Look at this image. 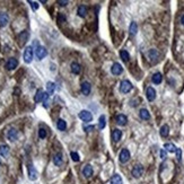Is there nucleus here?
<instances>
[{"label":"nucleus","instance_id":"22","mask_svg":"<svg viewBox=\"0 0 184 184\" xmlns=\"http://www.w3.org/2000/svg\"><path fill=\"white\" fill-rule=\"evenodd\" d=\"M62 155H61V152H58V154H55L54 157H53V164L55 166H61L62 165Z\"/></svg>","mask_w":184,"mask_h":184},{"label":"nucleus","instance_id":"33","mask_svg":"<svg viewBox=\"0 0 184 184\" xmlns=\"http://www.w3.org/2000/svg\"><path fill=\"white\" fill-rule=\"evenodd\" d=\"M120 56H121V59H122L124 62H128L130 59V54L128 53L127 50H121V51H120Z\"/></svg>","mask_w":184,"mask_h":184},{"label":"nucleus","instance_id":"39","mask_svg":"<svg viewBox=\"0 0 184 184\" xmlns=\"http://www.w3.org/2000/svg\"><path fill=\"white\" fill-rule=\"evenodd\" d=\"M58 20H59V23H64V21H66V16H64L63 14H59Z\"/></svg>","mask_w":184,"mask_h":184},{"label":"nucleus","instance_id":"4","mask_svg":"<svg viewBox=\"0 0 184 184\" xmlns=\"http://www.w3.org/2000/svg\"><path fill=\"white\" fill-rule=\"evenodd\" d=\"M132 89V84L130 83L129 80H122L121 84H120V92L123 93V94H128L131 92Z\"/></svg>","mask_w":184,"mask_h":184},{"label":"nucleus","instance_id":"24","mask_svg":"<svg viewBox=\"0 0 184 184\" xmlns=\"http://www.w3.org/2000/svg\"><path fill=\"white\" fill-rule=\"evenodd\" d=\"M56 128L60 131H64V130L67 129V122L64 120H62V119H59L56 121Z\"/></svg>","mask_w":184,"mask_h":184},{"label":"nucleus","instance_id":"41","mask_svg":"<svg viewBox=\"0 0 184 184\" xmlns=\"http://www.w3.org/2000/svg\"><path fill=\"white\" fill-rule=\"evenodd\" d=\"M84 129H85L86 132H91V131H93V130L95 129V127H94V126H88V127H85Z\"/></svg>","mask_w":184,"mask_h":184},{"label":"nucleus","instance_id":"21","mask_svg":"<svg viewBox=\"0 0 184 184\" xmlns=\"http://www.w3.org/2000/svg\"><path fill=\"white\" fill-rule=\"evenodd\" d=\"M139 116L141 120H149L150 119V113L148 112L147 109H141L139 111Z\"/></svg>","mask_w":184,"mask_h":184},{"label":"nucleus","instance_id":"13","mask_svg":"<svg viewBox=\"0 0 184 184\" xmlns=\"http://www.w3.org/2000/svg\"><path fill=\"white\" fill-rule=\"evenodd\" d=\"M80 89H81V93L84 94V95H89L91 92H92V85L88 83V81H84L83 84H81V86H80Z\"/></svg>","mask_w":184,"mask_h":184},{"label":"nucleus","instance_id":"28","mask_svg":"<svg viewBox=\"0 0 184 184\" xmlns=\"http://www.w3.org/2000/svg\"><path fill=\"white\" fill-rule=\"evenodd\" d=\"M158 51L157 50H155V49H151V50H149V52H148V58L150 59V60H157L158 59Z\"/></svg>","mask_w":184,"mask_h":184},{"label":"nucleus","instance_id":"14","mask_svg":"<svg viewBox=\"0 0 184 184\" xmlns=\"http://www.w3.org/2000/svg\"><path fill=\"white\" fill-rule=\"evenodd\" d=\"M146 97L149 102H154L156 98V91L154 89V87H148L146 89Z\"/></svg>","mask_w":184,"mask_h":184},{"label":"nucleus","instance_id":"2","mask_svg":"<svg viewBox=\"0 0 184 184\" xmlns=\"http://www.w3.org/2000/svg\"><path fill=\"white\" fill-rule=\"evenodd\" d=\"M33 55H34L33 48H32V46H26L25 50H24V54H23L24 61H25L26 63H31L32 60H33Z\"/></svg>","mask_w":184,"mask_h":184},{"label":"nucleus","instance_id":"38","mask_svg":"<svg viewBox=\"0 0 184 184\" xmlns=\"http://www.w3.org/2000/svg\"><path fill=\"white\" fill-rule=\"evenodd\" d=\"M159 155H160V158H162V159H166L167 152H166L165 149H160V151H159Z\"/></svg>","mask_w":184,"mask_h":184},{"label":"nucleus","instance_id":"34","mask_svg":"<svg viewBox=\"0 0 184 184\" xmlns=\"http://www.w3.org/2000/svg\"><path fill=\"white\" fill-rule=\"evenodd\" d=\"M38 137L41 139H45L46 138V131H45V129L40 128V130H38Z\"/></svg>","mask_w":184,"mask_h":184},{"label":"nucleus","instance_id":"31","mask_svg":"<svg viewBox=\"0 0 184 184\" xmlns=\"http://www.w3.org/2000/svg\"><path fill=\"white\" fill-rule=\"evenodd\" d=\"M8 154H9V146H7V145H0V155L3 156V157H6V156H8Z\"/></svg>","mask_w":184,"mask_h":184},{"label":"nucleus","instance_id":"18","mask_svg":"<svg viewBox=\"0 0 184 184\" xmlns=\"http://www.w3.org/2000/svg\"><path fill=\"white\" fill-rule=\"evenodd\" d=\"M121 137H122V131L120 129L112 130V139H113V141H115V142L120 141Z\"/></svg>","mask_w":184,"mask_h":184},{"label":"nucleus","instance_id":"11","mask_svg":"<svg viewBox=\"0 0 184 184\" xmlns=\"http://www.w3.org/2000/svg\"><path fill=\"white\" fill-rule=\"evenodd\" d=\"M28 37H30V34L27 31H23L20 34L18 35V42L20 46H24L26 44V42L28 41Z\"/></svg>","mask_w":184,"mask_h":184},{"label":"nucleus","instance_id":"12","mask_svg":"<svg viewBox=\"0 0 184 184\" xmlns=\"http://www.w3.org/2000/svg\"><path fill=\"white\" fill-rule=\"evenodd\" d=\"M17 66H18V60L16 58H9L6 63V68L8 70H14L15 68H17Z\"/></svg>","mask_w":184,"mask_h":184},{"label":"nucleus","instance_id":"17","mask_svg":"<svg viewBox=\"0 0 184 184\" xmlns=\"http://www.w3.org/2000/svg\"><path fill=\"white\" fill-rule=\"evenodd\" d=\"M81 173H83V175H84L85 177H91V176L93 175V167L89 165V164L85 165L84 167H83Z\"/></svg>","mask_w":184,"mask_h":184},{"label":"nucleus","instance_id":"19","mask_svg":"<svg viewBox=\"0 0 184 184\" xmlns=\"http://www.w3.org/2000/svg\"><path fill=\"white\" fill-rule=\"evenodd\" d=\"M77 14H78V16H79V17H81V18L86 17V14H87V7H86L85 5H80V6L78 7V9H77Z\"/></svg>","mask_w":184,"mask_h":184},{"label":"nucleus","instance_id":"37","mask_svg":"<svg viewBox=\"0 0 184 184\" xmlns=\"http://www.w3.org/2000/svg\"><path fill=\"white\" fill-rule=\"evenodd\" d=\"M176 157H177V160L181 163L182 162V150L180 148L176 149Z\"/></svg>","mask_w":184,"mask_h":184},{"label":"nucleus","instance_id":"15","mask_svg":"<svg viewBox=\"0 0 184 184\" xmlns=\"http://www.w3.org/2000/svg\"><path fill=\"white\" fill-rule=\"evenodd\" d=\"M9 23V17L6 13L1 11L0 13V27H6Z\"/></svg>","mask_w":184,"mask_h":184},{"label":"nucleus","instance_id":"1","mask_svg":"<svg viewBox=\"0 0 184 184\" xmlns=\"http://www.w3.org/2000/svg\"><path fill=\"white\" fill-rule=\"evenodd\" d=\"M49 94L48 93H44L42 89H37L36 94L34 96V102L35 103H40V102H43L44 103V107H48V98H49Z\"/></svg>","mask_w":184,"mask_h":184},{"label":"nucleus","instance_id":"6","mask_svg":"<svg viewBox=\"0 0 184 184\" xmlns=\"http://www.w3.org/2000/svg\"><path fill=\"white\" fill-rule=\"evenodd\" d=\"M35 55H36V58L38 60H42V59H44L48 55V50L44 46L38 45L36 48V50H35Z\"/></svg>","mask_w":184,"mask_h":184},{"label":"nucleus","instance_id":"23","mask_svg":"<svg viewBox=\"0 0 184 184\" xmlns=\"http://www.w3.org/2000/svg\"><path fill=\"white\" fill-rule=\"evenodd\" d=\"M159 134H160V137H163V138L168 137V134H169V128H168V126H167V124L162 126V128H160V130H159Z\"/></svg>","mask_w":184,"mask_h":184},{"label":"nucleus","instance_id":"5","mask_svg":"<svg viewBox=\"0 0 184 184\" xmlns=\"http://www.w3.org/2000/svg\"><path fill=\"white\" fill-rule=\"evenodd\" d=\"M78 116H79V119L80 120H83L84 122H91L93 120V115L92 113L89 112V111H86V110H83L79 112V114H78Z\"/></svg>","mask_w":184,"mask_h":184},{"label":"nucleus","instance_id":"3","mask_svg":"<svg viewBox=\"0 0 184 184\" xmlns=\"http://www.w3.org/2000/svg\"><path fill=\"white\" fill-rule=\"evenodd\" d=\"M130 159V151L127 149V148H123L121 151H120V155H119V160L120 163L122 164H126L128 163Z\"/></svg>","mask_w":184,"mask_h":184},{"label":"nucleus","instance_id":"25","mask_svg":"<svg viewBox=\"0 0 184 184\" xmlns=\"http://www.w3.org/2000/svg\"><path fill=\"white\" fill-rule=\"evenodd\" d=\"M55 91V84L52 81H48L46 83V93L49 95H52Z\"/></svg>","mask_w":184,"mask_h":184},{"label":"nucleus","instance_id":"42","mask_svg":"<svg viewBox=\"0 0 184 184\" xmlns=\"http://www.w3.org/2000/svg\"><path fill=\"white\" fill-rule=\"evenodd\" d=\"M181 23H182V25H184V15L181 17Z\"/></svg>","mask_w":184,"mask_h":184},{"label":"nucleus","instance_id":"26","mask_svg":"<svg viewBox=\"0 0 184 184\" xmlns=\"http://www.w3.org/2000/svg\"><path fill=\"white\" fill-rule=\"evenodd\" d=\"M110 184H123L122 177H121L119 174H114V175H113V177L111 179Z\"/></svg>","mask_w":184,"mask_h":184},{"label":"nucleus","instance_id":"10","mask_svg":"<svg viewBox=\"0 0 184 184\" xmlns=\"http://www.w3.org/2000/svg\"><path fill=\"white\" fill-rule=\"evenodd\" d=\"M7 138H8V140L11 141V142L16 141V140L18 139V131L15 129V128L9 129V131L7 132Z\"/></svg>","mask_w":184,"mask_h":184},{"label":"nucleus","instance_id":"32","mask_svg":"<svg viewBox=\"0 0 184 184\" xmlns=\"http://www.w3.org/2000/svg\"><path fill=\"white\" fill-rule=\"evenodd\" d=\"M105 126H106V118L105 115H101L98 119V129H104Z\"/></svg>","mask_w":184,"mask_h":184},{"label":"nucleus","instance_id":"7","mask_svg":"<svg viewBox=\"0 0 184 184\" xmlns=\"http://www.w3.org/2000/svg\"><path fill=\"white\" fill-rule=\"evenodd\" d=\"M142 173H144V166L140 164L134 165V167L132 168V176L136 179H139L142 175Z\"/></svg>","mask_w":184,"mask_h":184},{"label":"nucleus","instance_id":"35","mask_svg":"<svg viewBox=\"0 0 184 184\" xmlns=\"http://www.w3.org/2000/svg\"><path fill=\"white\" fill-rule=\"evenodd\" d=\"M28 3L31 5V7H32V9H33V10H37V9H38V7H40L38 2H36V1H28Z\"/></svg>","mask_w":184,"mask_h":184},{"label":"nucleus","instance_id":"40","mask_svg":"<svg viewBox=\"0 0 184 184\" xmlns=\"http://www.w3.org/2000/svg\"><path fill=\"white\" fill-rule=\"evenodd\" d=\"M58 3H59L60 6H62V7H63V6H67V5L69 3V1H67V0H59V1H58Z\"/></svg>","mask_w":184,"mask_h":184},{"label":"nucleus","instance_id":"20","mask_svg":"<svg viewBox=\"0 0 184 184\" xmlns=\"http://www.w3.org/2000/svg\"><path fill=\"white\" fill-rule=\"evenodd\" d=\"M151 80H152V83H154L155 85H159V84L163 81V76H162L160 73H156V74L152 75Z\"/></svg>","mask_w":184,"mask_h":184},{"label":"nucleus","instance_id":"27","mask_svg":"<svg viewBox=\"0 0 184 184\" xmlns=\"http://www.w3.org/2000/svg\"><path fill=\"white\" fill-rule=\"evenodd\" d=\"M70 68H71V73L75 75H78L80 74V64L79 63H77V62H73L71 63V66H70Z\"/></svg>","mask_w":184,"mask_h":184},{"label":"nucleus","instance_id":"9","mask_svg":"<svg viewBox=\"0 0 184 184\" xmlns=\"http://www.w3.org/2000/svg\"><path fill=\"white\" fill-rule=\"evenodd\" d=\"M28 177H30L31 181H35V180H37V177H38V173H37L36 168L34 167V165H32V164L28 165Z\"/></svg>","mask_w":184,"mask_h":184},{"label":"nucleus","instance_id":"8","mask_svg":"<svg viewBox=\"0 0 184 184\" xmlns=\"http://www.w3.org/2000/svg\"><path fill=\"white\" fill-rule=\"evenodd\" d=\"M122 71H123V68H122V66H121L119 62H114V63L112 64V67H111V73H112V75L119 76V75L122 74Z\"/></svg>","mask_w":184,"mask_h":184},{"label":"nucleus","instance_id":"36","mask_svg":"<svg viewBox=\"0 0 184 184\" xmlns=\"http://www.w3.org/2000/svg\"><path fill=\"white\" fill-rule=\"evenodd\" d=\"M70 156H71V158H73V160L74 162H79V155L77 154V152H75V151H71V154H70Z\"/></svg>","mask_w":184,"mask_h":184},{"label":"nucleus","instance_id":"16","mask_svg":"<svg viewBox=\"0 0 184 184\" xmlns=\"http://www.w3.org/2000/svg\"><path fill=\"white\" fill-rule=\"evenodd\" d=\"M115 120H116V123L120 126H126L128 123V118L124 114H118Z\"/></svg>","mask_w":184,"mask_h":184},{"label":"nucleus","instance_id":"30","mask_svg":"<svg viewBox=\"0 0 184 184\" xmlns=\"http://www.w3.org/2000/svg\"><path fill=\"white\" fill-rule=\"evenodd\" d=\"M129 32L131 35H136V34H137V32H138V25H137L136 21H132V23L130 24Z\"/></svg>","mask_w":184,"mask_h":184},{"label":"nucleus","instance_id":"29","mask_svg":"<svg viewBox=\"0 0 184 184\" xmlns=\"http://www.w3.org/2000/svg\"><path fill=\"white\" fill-rule=\"evenodd\" d=\"M164 149H165L166 151H168V152H176V149H177V148L175 147V145H174V144L167 142V144L164 145Z\"/></svg>","mask_w":184,"mask_h":184}]
</instances>
